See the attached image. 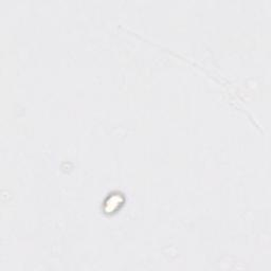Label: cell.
Instances as JSON below:
<instances>
[{
    "instance_id": "1",
    "label": "cell",
    "mask_w": 271,
    "mask_h": 271,
    "mask_svg": "<svg viewBox=\"0 0 271 271\" xmlns=\"http://www.w3.org/2000/svg\"><path fill=\"white\" fill-rule=\"evenodd\" d=\"M124 203V197L121 193L115 192L109 194L107 199L105 200L103 209L105 213H115L118 209H120Z\"/></svg>"
}]
</instances>
